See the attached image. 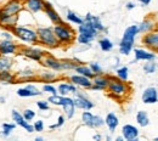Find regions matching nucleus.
<instances>
[{
    "mask_svg": "<svg viewBox=\"0 0 158 141\" xmlns=\"http://www.w3.org/2000/svg\"><path fill=\"white\" fill-rule=\"evenodd\" d=\"M136 34H139V26L136 24H133L124 31L123 38L119 43V51L122 55L127 56L131 52V50L134 48V40H135Z\"/></svg>",
    "mask_w": 158,
    "mask_h": 141,
    "instance_id": "obj_1",
    "label": "nucleus"
},
{
    "mask_svg": "<svg viewBox=\"0 0 158 141\" xmlns=\"http://www.w3.org/2000/svg\"><path fill=\"white\" fill-rule=\"evenodd\" d=\"M37 34H38V43L48 48H57L60 45L54 33V29L51 27H39L37 29Z\"/></svg>",
    "mask_w": 158,
    "mask_h": 141,
    "instance_id": "obj_2",
    "label": "nucleus"
},
{
    "mask_svg": "<svg viewBox=\"0 0 158 141\" xmlns=\"http://www.w3.org/2000/svg\"><path fill=\"white\" fill-rule=\"evenodd\" d=\"M52 29H54V33H55L60 44H71L76 38L74 31L66 23L55 24Z\"/></svg>",
    "mask_w": 158,
    "mask_h": 141,
    "instance_id": "obj_3",
    "label": "nucleus"
},
{
    "mask_svg": "<svg viewBox=\"0 0 158 141\" xmlns=\"http://www.w3.org/2000/svg\"><path fill=\"white\" fill-rule=\"evenodd\" d=\"M11 32L14 33L15 37H17L20 40L26 41V43H38V34L37 31L26 27V26H20L19 23L11 29Z\"/></svg>",
    "mask_w": 158,
    "mask_h": 141,
    "instance_id": "obj_4",
    "label": "nucleus"
},
{
    "mask_svg": "<svg viewBox=\"0 0 158 141\" xmlns=\"http://www.w3.org/2000/svg\"><path fill=\"white\" fill-rule=\"evenodd\" d=\"M108 91L111 93L112 96H123L124 94L128 93V85L124 81L119 79V78H114V77H110V81H108V86H107Z\"/></svg>",
    "mask_w": 158,
    "mask_h": 141,
    "instance_id": "obj_5",
    "label": "nucleus"
},
{
    "mask_svg": "<svg viewBox=\"0 0 158 141\" xmlns=\"http://www.w3.org/2000/svg\"><path fill=\"white\" fill-rule=\"evenodd\" d=\"M81 121L86 126L90 128H101L105 124V119H102L100 116H95L89 111L83 112L81 114Z\"/></svg>",
    "mask_w": 158,
    "mask_h": 141,
    "instance_id": "obj_6",
    "label": "nucleus"
},
{
    "mask_svg": "<svg viewBox=\"0 0 158 141\" xmlns=\"http://www.w3.org/2000/svg\"><path fill=\"white\" fill-rule=\"evenodd\" d=\"M17 20H19V15H16V16H10V15H7V14L2 10V7L0 9V26H1L2 28L11 31V29L17 24Z\"/></svg>",
    "mask_w": 158,
    "mask_h": 141,
    "instance_id": "obj_7",
    "label": "nucleus"
},
{
    "mask_svg": "<svg viewBox=\"0 0 158 141\" xmlns=\"http://www.w3.org/2000/svg\"><path fill=\"white\" fill-rule=\"evenodd\" d=\"M2 10L10 16H16L23 10V2L20 0H9L2 6Z\"/></svg>",
    "mask_w": 158,
    "mask_h": 141,
    "instance_id": "obj_8",
    "label": "nucleus"
},
{
    "mask_svg": "<svg viewBox=\"0 0 158 141\" xmlns=\"http://www.w3.org/2000/svg\"><path fill=\"white\" fill-rule=\"evenodd\" d=\"M74 99H73V103L77 108H80V110H84V111H90L93 107H94V103L89 99H86L84 95H81L78 90L74 93Z\"/></svg>",
    "mask_w": 158,
    "mask_h": 141,
    "instance_id": "obj_9",
    "label": "nucleus"
},
{
    "mask_svg": "<svg viewBox=\"0 0 158 141\" xmlns=\"http://www.w3.org/2000/svg\"><path fill=\"white\" fill-rule=\"evenodd\" d=\"M11 117H12V121L15 122L16 125H20L22 128H24L28 133H33L34 131V126L33 124H31L29 122H27L24 119V117L22 116V113H20L17 110H12L11 112Z\"/></svg>",
    "mask_w": 158,
    "mask_h": 141,
    "instance_id": "obj_10",
    "label": "nucleus"
},
{
    "mask_svg": "<svg viewBox=\"0 0 158 141\" xmlns=\"http://www.w3.org/2000/svg\"><path fill=\"white\" fill-rule=\"evenodd\" d=\"M19 45L10 39L0 40V55H12L19 51Z\"/></svg>",
    "mask_w": 158,
    "mask_h": 141,
    "instance_id": "obj_11",
    "label": "nucleus"
},
{
    "mask_svg": "<svg viewBox=\"0 0 158 141\" xmlns=\"http://www.w3.org/2000/svg\"><path fill=\"white\" fill-rule=\"evenodd\" d=\"M20 52L26 57H28L29 60L38 61V62H40L45 56V54L41 50L35 49V48H20Z\"/></svg>",
    "mask_w": 158,
    "mask_h": 141,
    "instance_id": "obj_12",
    "label": "nucleus"
},
{
    "mask_svg": "<svg viewBox=\"0 0 158 141\" xmlns=\"http://www.w3.org/2000/svg\"><path fill=\"white\" fill-rule=\"evenodd\" d=\"M78 31H79V34H83V35H86V37H89V38H91L93 40L98 37V34H99V32L88 22V21H83L80 24H79L78 27Z\"/></svg>",
    "mask_w": 158,
    "mask_h": 141,
    "instance_id": "obj_13",
    "label": "nucleus"
},
{
    "mask_svg": "<svg viewBox=\"0 0 158 141\" xmlns=\"http://www.w3.org/2000/svg\"><path fill=\"white\" fill-rule=\"evenodd\" d=\"M122 135L123 139L128 141H136L139 138V129L131 124H125L122 128Z\"/></svg>",
    "mask_w": 158,
    "mask_h": 141,
    "instance_id": "obj_14",
    "label": "nucleus"
},
{
    "mask_svg": "<svg viewBox=\"0 0 158 141\" xmlns=\"http://www.w3.org/2000/svg\"><path fill=\"white\" fill-rule=\"evenodd\" d=\"M44 11H45V14L48 15V17L50 19V21H51L54 24L63 23V21H62V19H61V16L57 14V11L52 7V5H51L50 2L44 1Z\"/></svg>",
    "mask_w": 158,
    "mask_h": 141,
    "instance_id": "obj_15",
    "label": "nucleus"
},
{
    "mask_svg": "<svg viewBox=\"0 0 158 141\" xmlns=\"http://www.w3.org/2000/svg\"><path fill=\"white\" fill-rule=\"evenodd\" d=\"M141 99H142L143 103H148V105L150 103H156L158 101V90L153 86H150V88L145 89L143 93H142Z\"/></svg>",
    "mask_w": 158,
    "mask_h": 141,
    "instance_id": "obj_16",
    "label": "nucleus"
},
{
    "mask_svg": "<svg viewBox=\"0 0 158 141\" xmlns=\"http://www.w3.org/2000/svg\"><path fill=\"white\" fill-rule=\"evenodd\" d=\"M93 85L90 89L94 90H106L108 86V81H110V77H105L102 74H98L93 78Z\"/></svg>",
    "mask_w": 158,
    "mask_h": 141,
    "instance_id": "obj_17",
    "label": "nucleus"
},
{
    "mask_svg": "<svg viewBox=\"0 0 158 141\" xmlns=\"http://www.w3.org/2000/svg\"><path fill=\"white\" fill-rule=\"evenodd\" d=\"M45 67L50 68L51 71H55V72H59L62 71V64H61V61H59L57 59L52 57V56H44L43 60L40 61Z\"/></svg>",
    "mask_w": 158,
    "mask_h": 141,
    "instance_id": "obj_18",
    "label": "nucleus"
},
{
    "mask_svg": "<svg viewBox=\"0 0 158 141\" xmlns=\"http://www.w3.org/2000/svg\"><path fill=\"white\" fill-rule=\"evenodd\" d=\"M69 79H71V83H73L76 86H81V88H85V89H90L91 85H93V81L90 78L84 77L81 74H74Z\"/></svg>",
    "mask_w": 158,
    "mask_h": 141,
    "instance_id": "obj_19",
    "label": "nucleus"
},
{
    "mask_svg": "<svg viewBox=\"0 0 158 141\" xmlns=\"http://www.w3.org/2000/svg\"><path fill=\"white\" fill-rule=\"evenodd\" d=\"M142 41L146 46L158 50V32H148L146 35H143Z\"/></svg>",
    "mask_w": 158,
    "mask_h": 141,
    "instance_id": "obj_20",
    "label": "nucleus"
},
{
    "mask_svg": "<svg viewBox=\"0 0 158 141\" xmlns=\"http://www.w3.org/2000/svg\"><path fill=\"white\" fill-rule=\"evenodd\" d=\"M23 6H26L31 12L37 14L44 10V0H26Z\"/></svg>",
    "mask_w": 158,
    "mask_h": 141,
    "instance_id": "obj_21",
    "label": "nucleus"
},
{
    "mask_svg": "<svg viewBox=\"0 0 158 141\" xmlns=\"http://www.w3.org/2000/svg\"><path fill=\"white\" fill-rule=\"evenodd\" d=\"M16 76V81H32L35 79V72L33 71V69H31V68H26V69H23V71H21L19 72L17 74H15Z\"/></svg>",
    "mask_w": 158,
    "mask_h": 141,
    "instance_id": "obj_22",
    "label": "nucleus"
},
{
    "mask_svg": "<svg viewBox=\"0 0 158 141\" xmlns=\"http://www.w3.org/2000/svg\"><path fill=\"white\" fill-rule=\"evenodd\" d=\"M63 112L66 113L67 118H72L74 116V112H76V106L73 103V99L68 97V96H64V101H63Z\"/></svg>",
    "mask_w": 158,
    "mask_h": 141,
    "instance_id": "obj_23",
    "label": "nucleus"
},
{
    "mask_svg": "<svg viewBox=\"0 0 158 141\" xmlns=\"http://www.w3.org/2000/svg\"><path fill=\"white\" fill-rule=\"evenodd\" d=\"M57 91L60 93V95L67 96L69 94H74L77 91V86L73 83H61L57 88Z\"/></svg>",
    "mask_w": 158,
    "mask_h": 141,
    "instance_id": "obj_24",
    "label": "nucleus"
},
{
    "mask_svg": "<svg viewBox=\"0 0 158 141\" xmlns=\"http://www.w3.org/2000/svg\"><path fill=\"white\" fill-rule=\"evenodd\" d=\"M85 21H88L98 32H103V31H106L105 29V26L102 24V22L100 20L98 16H94V15H91V14H86V16H85Z\"/></svg>",
    "mask_w": 158,
    "mask_h": 141,
    "instance_id": "obj_25",
    "label": "nucleus"
},
{
    "mask_svg": "<svg viewBox=\"0 0 158 141\" xmlns=\"http://www.w3.org/2000/svg\"><path fill=\"white\" fill-rule=\"evenodd\" d=\"M105 124L108 126L110 131L113 133V131L117 129V126H118V124H119L118 117H117L114 113H112V112L108 113V114L106 116V118H105Z\"/></svg>",
    "mask_w": 158,
    "mask_h": 141,
    "instance_id": "obj_26",
    "label": "nucleus"
},
{
    "mask_svg": "<svg viewBox=\"0 0 158 141\" xmlns=\"http://www.w3.org/2000/svg\"><path fill=\"white\" fill-rule=\"evenodd\" d=\"M134 54H135V60L136 61H152V60H155V54L148 52V51L142 50V49H135V50H134Z\"/></svg>",
    "mask_w": 158,
    "mask_h": 141,
    "instance_id": "obj_27",
    "label": "nucleus"
},
{
    "mask_svg": "<svg viewBox=\"0 0 158 141\" xmlns=\"http://www.w3.org/2000/svg\"><path fill=\"white\" fill-rule=\"evenodd\" d=\"M14 67V59L10 55H0V71H11Z\"/></svg>",
    "mask_w": 158,
    "mask_h": 141,
    "instance_id": "obj_28",
    "label": "nucleus"
},
{
    "mask_svg": "<svg viewBox=\"0 0 158 141\" xmlns=\"http://www.w3.org/2000/svg\"><path fill=\"white\" fill-rule=\"evenodd\" d=\"M0 83L2 84H16V76L11 71H0Z\"/></svg>",
    "mask_w": 158,
    "mask_h": 141,
    "instance_id": "obj_29",
    "label": "nucleus"
},
{
    "mask_svg": "<svg viewBox=\"0 0 158 141\" xmlns=\"http://www.w3.org/2000/svg\"><path fill=\"white\" fill-rule=\"evenodd\" d=\"M74 71L78 73V74H81V76H84V77H88V78H90V79H93L96 74L90 69V67H88V66H84V64H78L76 68H74Z\"/></svg>",
    "mask_w": 158,
    "mask_h": 141,
    "instance_id": "obj_30",
    "label": "nucleus"
},
{
    "mask_svg": "<svg viewBox=\"0 0 158 141\" xmlns=\"http://www.w3.org/2000/svg\"><path fill=\"white\" fill-rule=\"evenodd\" d=\"M153 27H155V22L152 20H150V19H147V20L142 21L141 24L139 26V33L140 32L141 33H148V32H151L153 29Z\"/></svg>",
    "mask_w": 158,
    "mask_h": 141,
    "instance_id": "obj_31",
    "label": "nucleus"
},
{
    "mask_svg": "<svg viewBox=\"0 0 158 141\" xmlns=\"http://www.w3.org/2000/svg\"><path fill=\"white\" fill-rule=\"evenodd\" d=\"M136 122H138L139 125H141V126H147L148 123H150L148 114L145 111H139L138 114H136Z\"/></svg>",
    "mask_w": 158,
    "mask_h": 141,
    "instance_id": "obj_32",
    "label": "nucleus"
},
{
    "mask_svg": "<svg viewBox=\"0 0 158 141\" xmlns=\"http://www.w3.org/2000/svg\"><path fill=\"white\" fill-rule=\"evenodd\" d=\"M54 72H55V71H54ZM54 72H48V71L41 72V73H39V79L43 81H46V83L56 81V79H57V74L54 73Z\"/></svg>",
    "mask_w": 158,
    "mask_h": 141,
    "instance_id": "obj_33",
    "label": "nucleus"
},
{
    "mask_svg": "<svg viewBox=\"0 0 158 141\" xmlns=\"http://www.w3.org/2000/svg\"><path fill=\"white\" fill-rule=\"evenodd\" d=\"M99 44L102 51H111V50L113 49V43L110 40V39H107V38L101 39V40L99 41Z\"/></svg>",
    "mask_w": 158,
    "mask_h": 141,
    "instance_id": "obj_34",
    "label": "nucleus"
},
{
    "mask_svg": "<svg viewBox=\"0 0 158 141\" xmlns=\"http://www.w3.org/2000/svg\"><path fill=\"white\" fill-rule=\"evenodd\" d=\"M66 17H67V20L69 21V22H72V23H74V24H80V23L84 21L81 17H79L77 14H74L73 11H67Z\"/></svg>",
    "mask_w": 158,
    "mask_h": 141,
    "instance_id": "obj_35",
    "label": "nucleus"
},
{
    "mask_svg": "<svg viewBox=\"0 0 158 141\" xmlns=\"http://www.w3.org/2000/svg\"><path fill=\"white\" fill-rule=\"evenodd\" d=\"M16 128V124L15 123H4L2 124V135L5 136V138H7L11 133H12V130Z\"/></svg>",
    "mask_w": 158,
    "mask_h": 141,
    "instance_id": "obj_36",
    "label": "nucleus"
},
{
    "mask_svg": "<svg viewBox=\"0 0 158 141\" xmlns=\"http://www.w3.org/2000/svg\"><path fill=\"white\" fill-rule=\"evenodd\" d=\"M48 101L50 102V103H52V105H56V106H62L63 105V101H64V96H62V95H51Z\"/></svg>",
    "mask_w": 158,
    "mask_h": 141,
    "instance_id": "obj_37",
    "label": "nucleus"
},
{
    "mask_svg": "<svg viewBox=\"0 0 158 141\" xmlns=\"http://www.w3.org/2000/svg\"><path fill=\"white\" fill-rule=\"evenodd\" d=\"M128 67H120L117 69V78L122 79V81H128Z\"/></svg>",
    "mask_w": 158,
    "mask_h": 141,
    "instance_id": "obj_38",
    "label": "nucleus"
},
{
    "mask_svg": "<svg viewBox=\"0 0 158 141\" xmlns=\"http://www.w3.org/2000/svg\"><path fill=\"white\" fill-rule=\"evenodd\" d=\"M17 95L21 96V97H33V96H34V94H33L27 86L20 88V89L17 90Z\"/></svg>",
    "mask_w": 158,
    "mask_h": 141,
    "instance_id": "obj_39",
    "label": "nucleus"
},
{
    "mask_svg": "<svg viewBox=\"0 0 158 141\" xmlns=\"http://www.w3.org/2000/svg\"><path fill=\"white\" fill-rule=\"evenodd\" d=\"M22 116L24 117V119H26L27 122H31L34 119V117H35V112H34L33 110L27 108V110H24V112L22 113Z\"/></svg>",
    "mask_w": 158,
    "mask_h": 141,
    "instance_id": "obj_40",
    "label": "nucleus"
},
{
    "mask_svg": "<svg viewBox=\"0 0 158 141\" xmlns=\"http://www.w3.org/2000/svg\"><path fill=\"white\" fill-rule=\"evenodd\" d=\"M156 68H157V66H156L153 62H151V61H148V62L143 66V71H145V73H148V74L155 73Z\"/></svg>",
    "mask_w": 158,
    "mask_h": 141,
    "instance_id": "obj_41",
    "label": "nucleus"
},
{
    "mask_svg": "<svg viewBox=\"0 0 158 141\" xmlns=\"http://www.w3.org/2000/svg\"><path fill=\"white\" fill-rule=\"evenodd\" d=\"M61 64H62V69H74L78 64L74 63L73 61H61Z\"/></svg>",
    "mask_w": 158,
    "mask_h": 141,
    "instance_id": "obj_42",
    "label": "nucleus"
},
{
    "mask_svg": "<svg viewBox=\"0 0 158 141\" xmlns=\"http://www.w3.org/2000/svg\"><path fill=\"white\" fill-rule=\"evenodd\" d=\"M43 91H44V93H49V94H51V95H56V94H57V89H56L54 85H51V84H44Z\"/></svg>",
    "mask_w": 158,
    "mask_h": 141,
    "instance_id": "obj_43",
    "label": "nucleus"
},
{
    "mask_svg": "<svg viewBox=\"0 0 158 141\" xmlns=\"http://www.w3.org/2000/svg\"><path fill=\"white\" fill-rule=\"evenodd\" d=\"M90 69L98 76V74H102V68H101V66H100L98 62H93V63H90Z\"/></svg>",
    "mask_w": 158,
    "mask_h": 141,
    "instance_id": "obj_44",
    "label": "nucleus"
},
{
    "mask_svg": "<svg viewBox=\"0 0 158 141\" xmlns=\"http://www.w3.org/2000/svg\"><path fill=\"white\" fill-rule=\"evenodd\" d=\"M77 40H78L79 44H89V43H91V41H93V39H91V38H89V37H86V35L79 34L78 38H77Z\"/></svg>",
    "mask_w": 158,
    "mask_h": 141,
    "instance_id": "obj_45",
    "label": "nucleus"
},
{
    "mask_svg": "<svg viewBox=\"0 0 158 141\" xmlns=\"http://www.w3.org/2000/svg\"><path fill=\"white\" fill-rule=\"evenodd\" d=\"M37 106H38V108L41 110V111H48V110L50 108L49 101H38V102H37Z\"/></svg>",
    "mask_w": 158,
    "mask_h": 141,
    "instance_id": "obj_46",
    "label": "nucleus"
},
{
    "mask_svg": "<svg viewBox=\"0 0 158 141\" xmlns=\"http://www.w3.org/2000/svg\"><path fill=\"white\" fill-rule=\"evenodd\" d=\"M33 126H34V131H43L44 130V122L43 121H37L34 122V124H33Z\"/></svg>",
    "mask_w": 158,
    "mask_h": 141,
    "instance_id": "obj_47",
    "label": "nucleus"
},
{
    "mask_svg": "<svg viewBox=\"0 0 158 141\" xmlns=\"http://www.w3.org/2000/svg\"><path fill=\"white\" fill-rule=\"evenodd\" d=\"M27 88H28V89H29V90H31V91L34 94V96H39V95H41V94H43V93H40V90L37 88V86H35V85L28 84V85H27Z\"/></svg>",
    "mask_w": 158,
    "mask_h": 141,
    "instance_id": "obj_48",
    "label": "nucleus"
},
{
    "mask_svg": "<svg viewBox=\"0 0 158 141\" xmlns=\"http://www.w3.org/2000/svg\"><path fill=\"white\" fill-rule=\"evenodd\" d=\"M63 123H64V117H63V116H60L59 119H57V123H56V124L50 125V129H56V128H60V126H62V125H63Z\"/></svg>",
    "mask_w": 158,
    "mask_h": 141,
    "instance_id": "obj_49",
    "label": "nucleus"
},
{
    "mask_svg": "<svg viewBox=\"0 0 158 141\" xmlns=\"http://www.w3.org/2000/svg\"><path fill=\"white\" fill-rule=\"evenodd\" d=\"M1 35H2L4 39H10V40H12V38H14V33H12L11 31H9V29H5V31L1 33Z\"/></svg>",
    "mask_w": 158,
    "mask_h": 141,
    "instance_id": "obj_50",
    "label": "nucleus"
},
{
    "mask_svg": "<svg viewBox=\"0 0 158 141\" xmlns=\"http://www.w3.org/2000/svg\"><path fill=\"white\" fill-rule=\"evenodd\" d=\"M134 7H135V5H134L133 2H128V4H127V9H128V10H133Z\"/></svg>",
    "mask_w": 158,
    "mask_h": 141,
    "instance_id": "obj_51",
    "label": "nucleus"
},
{
    "mask_svg": "<svg viewBox=\"0 0 158 141\" xmlns=\"http://www.w3.org/2000/svg\"><path fill=\"white\" fill-rule=\"evenodd\" d=\"M138 1H140L142 5H148V4H150L152 0H138Z\"/></svg>",
    "mask_w": 158,
    "mask_h": 141,
    "instance_id": "obj_52",
    "label": "nucleus"
},
{
    "mask_svg": "<svg viewBox=\"0 0 158 141\" xmlns=\"http://www.w3.org/2000/svg\"><path fill=\"white\" fill-rule=\"evenodd\" d=\"M5 102V97L4 96H0V103H4Z\"/></svg>",
    "mask_w": 158,
    "mask_h": 141,
    "instance_id": "obj_53",
    "label": "nucleus"
},
{
    "mask_svg": "<svg viewBox=\"0 0 158 141\" xmlns=\"http://www.w3.org/2000/svg\"><path fill=\"white\" fill-rule=\"evenodd\" d=\"M94 139H95V140H100V139H101V136H100V135H95V136H94Z\"/></svg>",
    "mask_w": 158,
    "mask_h": 141,
    "instance_id": "obj_54",
    "label": "nucleus"
},
{
    "mask_svg": "<svg viewBox=\"0 0 158 141\" xmlns=\"http://www.w3.org/2000/svg\"><path fill=\"white\" fill-rule=\"evenodd\" d=\"M116 140H117V141H123V136H118Z\"/></svg>",
    "mask_w": 158,
    "mask_h": 141,
    "instance_id": "obj_55",
    "label": "nucleus"
},
{
    "mask_svg": "<svg viewBox=\"0 0 158 141\" xmlns=\"http://www.w3.org/2000/svg\"><path fill=\"white\" fill-rule=\"evenodd\" d=\"M35 141H43V138H35Z\"/></svg>",
    "mask_w": 158,
    "mask_h": 141,
    "instance_id": "obj_56",
    "label": "nucleus"
},
{
    "mask_svg": "<svg viewBox=\"0 0 158 141\" xmlns=\"http://www.w3.org/2000/svg\"><path fill=\"white\" fill-rule=\"evenodd\" d=\"M20 1H22V2H24V1H26V0H20Z\"/></svg>",
    "mask_w": 158,
    "mask_h": 141,
    "instance_id": "obj_57",
    "label": "nucleus"
},
{
    "mask_svg": "<svg viewBox=\"0 0 158 141\" xmlns=\"http://www.w3.org/2000/svg\"><path fill=\"white\" fill-rule=\"evenodd\" d=\"M155 140H156V141H158V138H156V139H155Z\"/></svg>",
    "mask_w": 158,
    "mask_h": 141,
    "instance_id": "obj_58",
    "label": "nucleus"
}]
</instances>
